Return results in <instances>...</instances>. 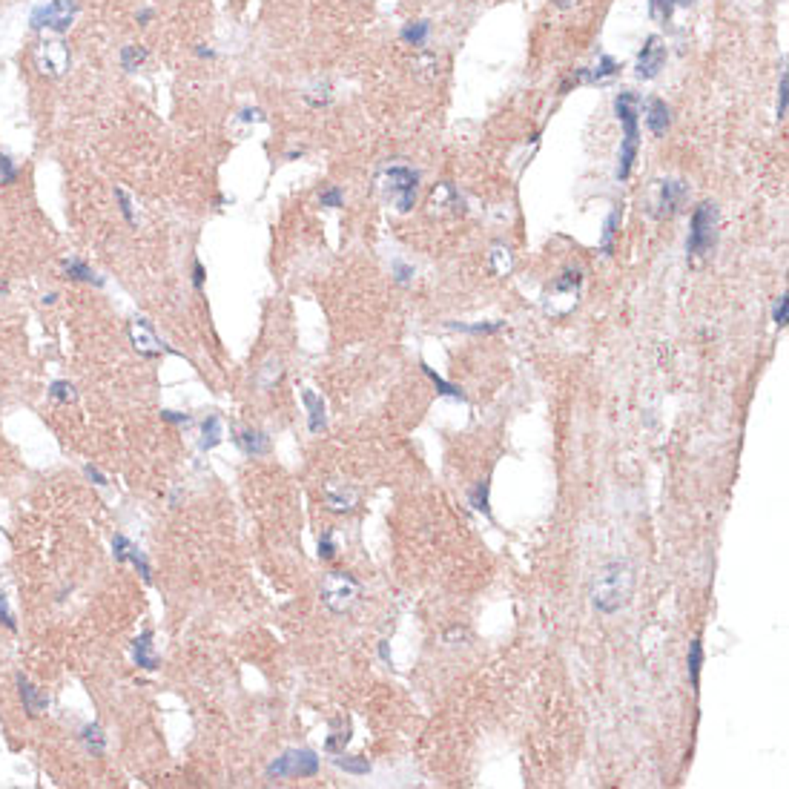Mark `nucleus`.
<instances>
[{"label": "nucleus", "mask_w": 789, "mask_h": 789, "mask_svg": "<svg viewBox=\"0 0 789 789\" xmlns=\"http://www.w3.org/2000/svg\"><path fill=\"white\" fill-rule=\"evenodd\" d=\"M69 46L61 40V38H46V40H40L38 43V49H35V63H38V69L43 72V75H49V78H61L63 72L69 69Z\"/></svg>", "instance_id": "nucleus-9"}, {"label": "nucleus", "mask_w": 789, "mask_h": 789, "mask_svg": "<svg viewBox=\"0 0 789 789\" xmlns=\"http://www.w3.org/2000/svg\"><path fill=\"white\" fill-rule=\"evenodd\" d=\"M63 273H66V279H72V281H95V284H104V279L95 276L92 267L86 265V261H81V258H66V261H63Z\"/></svg>", "instance_id": "nucleus-21"}, {"label": "nucleus", "mask_w": 789, "mask_h": 789, "mask_svg": "<svg viewBox=\"0 0 789 789\" xmlns=\"http://www.w3.org/2000/svg\"><path fill=\"white\" fill-rule=\"evenodd\" d=\"M491 270L497 276H508L514 270V258H511V250L506 244H494L491 247Z\"/></svg>", "instance_id": "nucleus-24"}, {"label": "nucleus", "mask_w": 789, "mask_h": 789, "mask_svg": "<svg viewBox=\"0 0 789 789\" xmlns=\"http://www.w3.org/2000/svg\"><path fill=\"white\" fill-rule=\"evenodd\" d=\"M617 61L611 58V55H600V61H597V66L594 69H588V72H583V78L586 81H591V84H603V81H609L611 75H617Z\"/></svg>", "instance_id": "nucleus-22"}, {"label": "nucleus", "mask_w": 789, "mask_h": 789, "mask_svg": "<svg viewBox=\"0 0 789 789\" xmlns=\"http://www.w3.org/2000/svg\"><path fill=\"white\" fill-rule=\"evenodd\" d=\"M0 620L9 626V629H15V620H12V614H9V609H6V597L0 594Z\"/></svg>", "instance_id": "nucleus-46"}, {"label": "nucleus", "mask_w": 789, "mask_h": 789, "mask_svg": "<svg viewBox=\"0 0 789 789\" xmlns=\"http://www.w3.org/2000/svg\"><path fill=\"white\" fill-rule=\"evenodd\" d=\"M663 63H666V46H663V40H660L657 35L646 38L643 49H640V55H637V63H634V75H637L640 81H652V78L660 75Z\"/></svg>", "instance_id": "nucleus-11"}, {"label": "nucleus", "mask_w": 789, "mask_h": 789, "mask_svg": "<svg viewBox=\"0 0 789 789\" xmlns=\"http://www.w3.org/2000/svg\"><path fill=\"white\" fill-rule=\"evenodd\" d=\"M84 471H86V476H89V480H92V483H95V485H101V488H104V485H107V476H104V474H101V471H98V468H92V465H86V468H84Z\"/></svg>", "instance_id": "nucleus-43"}, {"label": "nucleus", "mask_w": 789, "mask_h": 789, "mask_svg": "<svg viewBox=\"0 0 789 789\" xmlns=\"http://www.w3.org/2000/svg\"><path fill=\"white\" fill-rule=\"evenodd\" d=\"M717 207L712 201H703L692 212V224H689V238H686V253L689 256H703L714 247L717 238Z\"/></svg>", "instance_id": "nucleus-4"}, {"label": "nucleus", "mask_w": 789, "mask_h": 789, "mask_svg": "<svg viewBox=\"0 0 789 789\" xmlns=\"http://www.w3.org/2000/svg\"><path fill=\"white\" fill-rule=\"evenodd\" d=\"M422 373L434 382V385L439 388V393H445V396H453V399H465V393H462V388H457V385H451V382H445L439 373H434V368H428V365H422Z\"/></svg>", "instance_id": "nucleus-30"}, {"label": "nucleus", "mask_w": 789, "mask_h": 789, "mask_svg": "<svg viewBox=\"0 0 789 789\" xmlns=\"http://www.w3.org/2000/svg\"><path fill=\"white\" fill-rule=\"evenodd\" d=\"M786 89H789V78L786 72H781V84H778V118H786Z\"/></svg>", "instance_id": "nucleus-40"}, {"label": "nucleus", "mask_w": 789, "mask_h": 789, "mask_svg": "<svg viewBox=\"0 0 789 789\" xmlns=\"http://www.w3.org/2000/svg\"><path fill=\"white\" fill-rule=\"evenodd\" d=\"M302 402L307 408V428L310 434H319L325 428V399L316 391H302Z\"/></svg>", "instance_id": "nucleus-18"}, {"label": "nucleus", "mask_w": 789, "mask_h": 789, "mask_svg": "<svg viewBox=\"0 0 789 789\" xmlns=\"http://www.w3.org/2000/svg\"><path fill=\"white\" fill-rule=\"evenodd\" d=\"M428 35H430V23L428 20H414V23H408V26L402 29V40L408 46H425Z\"/></svg>", "instance_id": "nucleus-26"}, {"label": "nucleus", "mask_w": 789, "mask_h": 789, "mask_svg": "<svg viewBox=\"0 0 789 789\" xmlns=\"http://www.w3.org/2000/svg\"><path fill=\"white\" fill-rule=\"evenodd\" d=\"M319 557H322V560H333V557H336V545H333V534H330V531L319 540Z\"/></svg>", "instance_id": "nucleus-41"}, {"label": "nucleus", "mask_w": 789, "mask_h": 789, "mask_svg": "<svg viewBox=\"0 0 789 789\" xmlns=\"http://www.w3.org/2000/svg\"><path fill=\"white\" fill-rule=\"evenodd\" d=\"M150 20H153V12H150V9H141V12H138V23H141V26H147Z\"/></svg>", "instance_id": "nucleus-49"}, {"label": "nucleus", "mask_w": 789, "mask_h": 789, "mask_svg": "<svg viewBox=\"0 0 789 789\" xmlns=\"http://www.w3.org/2000/svg\"><path fill=\"white\" fill-rule=\"evenodd\" d=\"M379 657L385 660V663H393V657H391V649H388V640H382V643H379Z\"/></svg>", "instance_id": "nucleus-48"}, {"label": "nucleus", "mask_w": 789, "mask_h": 789, "mask_svg": "<svg viewBox=\"0 0 789 789\" xmlns=\"http://www.w3.org/2000/svg\"><path fill=\"white\" fill-rule=\"evenodd\" d=\"M112 554H115V560L118 563H132L138 571H141V577L143 580H153V568H150V563H147V557H143V552L135 545V542H130L124 534H115L112 537Z\"/></svg>", "instance_id": "nucleus-12"}, {"label": "nucleus", "mask_w": 789, "mask_h": 789, "mask_svg": "<svg viewBox=\"0 0 789 789\" xmlns=\"http://www.w3.org/2000/svg\"><path fill=\"white\" fill-rule=\"evenodd\" d=\"M130 339H132V345H135V350H138L141 356L173 353L170 347H166V345L158 339V333H155V327H153V322H150L147 316H135V319L130 322Z\"/></svg>", "instance_id": "nucleus-10"}, {"label": "nucleus", "mask_w": 789, "mask_h": 789, "mask_svg": "<svg viewBox=\"0 0 789 789\" xmlns=\"http://www.w3.org/2000/svg\"><path fill=\"white\" fill-rule=\"evenodd\" d=\"M81 740L86 744V749H89L92 755H104V749H107V737H104V732H101L98 724L84 726V729H81Z\"/></svg>", "instance_id": "nucleus-25"}, {"label": "nucleus", "mask_w": 789, "mask_h": 789, "mask_svg": "<svg viewBox=\"0 0 789 789\" xmlns=\"http://www.w3.org/2000/svg\"><path fill=\"white\" fill-rule=\"evenodd\" d=\"M689 680H692V686H701V666H703V643L701 640H692V646H689Z\"/></svg>", "instance_id": "nucleus-27"}, {"label": "nucleus", "mask_w": 789, "mask_h": 789, "mask_svg": "<svg viewBox=\"0 0 789 789\" xmlns=\"http://www.w3.org/2000/svg\"><path fill=\"white\" fill-rule=\"evenodd\" d=\"M17 181V166L9 155L0 153V184H15Z\"/></svg>", "instance_id": "nucleus-37"}, {"label": "nucleus", "mask_w": 789, "mask_h": 789, "mask_svg": "<svg viewBox=\"0 0 789 789\" xmlns=\"http://www.w3.org/2000/svg\"><path fill=\"white\" fill-rule=\"evenodd\" d=\"M428 207L434 215H445V212H460L462 207V198L460 193L453 189L451 184H437L434 189H430V198H428Z\"/></svg>", "instance_id": "nucleus-14"}, {"label": "nucleus", "mask_w": 789, "mask_h": 789, "mask_svg": "<svg viewBox=\"0 0 789 789\" xmlns=\"http://www.w3.org/2000/svg\"><path fill=\"white\" fill-rule=\"evenodd\" d=\"M147 55H150V52L143 49V46H132V43H130V46H124V49H121V66H124L127 72H135L143 61H147Z\"/></svg>", "instance_id": "nucleus-29"}, {"label": "nucleus", "mask_w": 789, "mask_h": 789, "mask_svg": "<svg viewBox=\"0 0 789 789\" xmlns=\"http://www.w3.org/2000/svg\"><path fill=\"white\" fill-rule=\"evenodd\" d=\"M577 287H580V273H563L552 290L545 293V313L548 316H565L568 310L577 304Z\"/></svg>", "instance_id": "nucleus-8"}, {"label": "nucleus", "mask_w": 789, "mask_h": 789, "mask_svg": "<svg viewBox=\"0 0 789 789\" xmlns=\"http://www.w3.org/2000/svg\"><path fill=\"white\" fill-rule=\"evenodd\" d=\"M198 58H215V52H212V49H204V46H201V49H198Z\"/></svg>", "instance_id": "nucleus-50"}, {"label": "nucleus", "mask_w": 789, "mask_h": 789, "mask_svg": "<svg viewBox=\"0 0 789 789\" xmlns=\"http://www.w3.org/2000/svg\"><path fill=\"white\" fill-rule=\"evenodd\" d=\"M692 0H652V12L657 17H669L675 12V6H689Z\"/></svg>", "instance_id": "nucleus-35"}, {"label": "nucleus", "mask_w": 789, "mask_h": 789, "mask_svg": "<svg viewBox=\"0 0 789 789\" xmlns=\"http://www.w3.org/2000/svg\"><path fill=\"white\" fill-rule=\"evenodd\" d=\"M319 772V758L310 749H287L267 767V778H313Z\"/></svg>", "instance_id": "nucleus-6"}, {"label": "nucleus", "mask_w": 789, "mask_h": 789, "mask_svg": "<svg viewBox=\"0 0 789 789\" xmlns=\"http://www.w3.org/2000/svg\"><path fill=\"white\" fill-rule=\"evenodd\" d=\"M393 279H396L399 284H408V281L414 279V267L402 265V261H393Z\"/></svg>", "instance_id": "nucleus-42"}, {"label": "nucleus", "mask_w": 789, "mask_h": 789, "mask_svg": "<svg viewBox=\"0 0 789 789\" xmlns=\"http://www.w3.org/2000/svg\"><path fill=\"white\" fill-rule=\"evenodd\" d=\"M161 419H166V422H173V425H187L189 422V416L187 414H175V411H161Z\"/></svg>", "instance_id": "nucleus-44"}, {"label": "nucleus", "mask_w": 789, "mask_h": 789, "mask_svg": "<svg viewBox=\"0 0 789 789\" xmlns=\"http://www.w3.org/2000/svg\"><path fill=\"white\" fill-rule=\"evenodd\" d=\"M333 763H336L339 770L350 772V775H368V772H370V763H368V758H356V755H342V752H336V758H333Z\"/></svg>", "instance_id": "nucleus-28"}, {"label": "nucleus", "mask_w": 789, "mask_h": 789, "mask_svg": "<svg viewBox=\"0 0 789 789\" xmlns=\"http://www.w3.org/2000/svg\"><path fill=\"white\" fill-rule=\"evenodd\" d=\"M686 198V184L683 181H660L657 189V215L666 219V215H675L680 210Z\"/></svg>", "instance_id": "nucleus-13"}, {"label": "nucleus", "mask_w": 789, "mask_h": 789, "mask_svg": "<svg viewBox=\"0 0 789 789\" xmlns=\"http://www.w3.org/2000/svg\"><path fill=\"white\" fill-rule=\"evenodd\" d=\"M614 112L617 121L623 124V147H620V164H617V181H626L632 175V166L637 158V147H640V95L634 92H620L614 98Z\"/></svg>", "instance_id": "nucleus-2"}, {"label": "nucleus", "mask_w": 789, "mask_h": 789, "mask_svg": "<svg viewBox=\"0 0 789 789\" xmlns=\"http://www.w3.org/2000/svg\"><path fill=\"white\" fill-rule=\"evenodd\" d=\"M448 327L462 330V333H497V330H502L506 325H502V322H494V325H460V322H451Z\"/></svg>", "instance_id": "nucleus-38"}, {"label": "nucleus", "mask_w": 789, "mask_h": 789, "mask_svg": "<svg viewBox=\"0 0 789 789\" xmlns=\"http://www.w3.org/2000/svg\"><path fill=\"white\" fill-rule=\"evenodd\" d=\"M115 198H118V204H121V215L130 221V224H135V215H132V201H130V196L124 193L121 187H115Z\"/></svg>", "instance_id": "nucleus-39"}, {"label": "nucleus", "mask_w": 789, "mask_h": 789, "mask_svg": "<svg viewBox=\"0 0 789 789\" xmlns=\"http://www.w3.org/2000/svg\"><path fill=\"white\" fill-rule=\"evenodd\" d=\"M193 284H196V290H201V287H204V265H201V261H196V265H193Z\"/></svg>", "instance_id": "nucleus-45"}, {"label": "nucleus", "mask_w": 789, "mask_h": 789, "mask_svg": "<svg viewBox=\"0 0 789 789\" xmlns=\"http://www.w3.org/2000/svg\"><path fill=\"white\" fill-rule=\"evenodd\" d=\"M617 221H620V210H611L609 219H606V227H603V253L609 256L614 250V233H617Z\"/></svg>", "instance_id": "nucleus-32"}, {"label": "nucleus", "mask_w": 789, "mask_h": 789, "mask_svg": "<svg viewBox=\"0 0 789 789\" xmlns=\"http://www.w3.org/2000/svg\"><path fill=\"white\" fill-rule=\"evenodd\" d=\"M786 319H789V296L781 293L778 302H775V307H772V322H775L778 327H786Z\"/></svg>", "instance_id": "nucleus-36"}, {"label": "nucleus", "mask_w": 789, "mask_h": 789, "mask_svg": "<svg viewBox=\"0 0 789 789\" xmlns=\"http://www.w3.org/2000/svg\"><path fill=\"white\" fill-rule=\"evenodd\" d=\"M221 437H224V425H221V416H207L204 419V425H201V448L204 451H212L215 445L221 442Z\"/></svg>", "instance_id": "nucleus-20"}, {"label": "nucleus", "mask_w": 789, "mask_h": 789, "mask_svg": "<svg viewBox=\"0 0 789 789\" xmlns=\"http://www.w3.org/2000/svg\"><path fill=\"white\" fill-rule=\"evenodd\" d=\"M78 15V3L75 0H52L46 6L32 9L29 26L32 29H52V32H66L72 26V20Z\"/></svg>", "instance_id": "nucleus-7"}, {"label": "nucleus", "mask_w": 789, "mask_h": 789, "mask_svg": "<svg viewBox=\"0 0 789 789\" xmlns=\"http://www.w3.org/2000/svg\"><path fill=\"white\" fill-rule=\"evenodd\" d=\"M634 583H637V574H634L632 563H626V560L606 563L600 571H597L594 586H591L594 609L600 614H617L620 609H626L632 603Z\"/></svg>", "instance_id": "nucleus-1"}, {"label": "nucleus", "mask_w": 789, "mask_h": 789, "mask_svg": "<svg viewBox=\"0 0 789 789\" xmlns=\"http://www.w3.org/2000/svg\"><path fill=\"white\" fill-rule=\"evenodd\" d=\"M356 506V494L353 491H345V488H330L327 491V508L336 511V514H345V511H353Z\"/></svg>", "instance_id": "nucleus-23"}, {"label": "nucleus", "mask_w": 789, "mask_h": 789, "mask_svg": "<svg viewBox=\"0 0 789 789\" xmlns=\"http://www.w3.org/2000/svg\"><path fill=\"white\" fill-rule=\"evenodd\" d=\"M319 204H322V207H327V210H339V207L345 204L342 189H339V187H327L325 193L319 196Z\"/></svg>", "instance_id": "nucleus-34"}, {"label": "nucleus", "mask_w": 789, "mask_h": 789, "mask_svg": "<svg viewBox=\"0 0 789 789\" xmlns=\"http://www.w3.org/2000/svg\"><path fill=\"white\" fill-rule=\"evenodd\" d=\"M132 660H135L141 669H147V672L158 669V657H155V652H153V632H150V629L141 632V634L132 640Z\"/></svg>", "instance_id": "nucleus-17"}, {"label": "nucleus", "mask_w": 789, "mask_h": 789, "mask_svg": "<svg viewBox=\"0 0 789 789\" xmlns=\"http://www.w3.org/2000/svg\"><path fill=\"white\" fill-rule=\"evenodd\" d=\"M49 396L52 399H58V402H75V388L69 385V382H63V379H58V382H52L49 385Z\"/></svg>", "instance_id": "nucleus-33"}, {"label": "nucleus", "mask_w": 789, "mask_h": 789, "mask_svg": "<svg viewBox=\"0 0 789 789\" xmlns=\"http://www.w3.org/2000/svg\"><path fill=\"white\" fill-rule=\"evenodd\" d=\"M646 127H649V132L655 138H663L666 130L672 127V112H669L666 101L660 98H649L646 101Z\"/></svg>", "instance_id": "nucleus-15"}, {"label": "nucleus", "mask_w": 789, "mask_h": 789, "mask_svg": "<svg viewBox=\"0 0 789 789\" xmlns=\"http://www.w3.org/2000/svg\"><path fill=\"white\" fill-rule=\"evenodd\" d=\"M471 506L476 511H483L485 517H491V506H488V480H480L471 491Z\"/></svg>", "instance_id": "nucleus-31"}, {"label": "nucleus", "mask_w": 789, "mask_h": 789, "mask_svg": "<svg viewBox=\"0 0 789 789\" xmlns=\"http://www.w3.org/2000/svg\"><path fill=\"white\" fill-rule=\"evenodd\" d=\"M416 187H419V173H414L411 166H388L385 173H382V189H385V196L391 198V204L399 210V212H408L416 201Z\"/></svg>", "instance_id": "nucleus-5"}, {"label": "nucleus", "mask_w": 789, "mask_h": 789, "mask_svg": "<svg viewBox=\"0 0 789 789\" xmlns=\"http://www.w3.org/2000/svg\"><path fill=\"white\" fill-rule=\"evenodd\" d=\"M238 445H242V451L247 453V457H265V453L270 451V437L265 434V430H244V434L238 437Z\"/></svg>", "instance_id": "nucleus-19"}, {"label": "nucleus", "mask_w": 789, "mask_h": 789, "mask_svg": "<svg viewBox=\"0 0 789 789\" xmlns=\"http://www.w3.org/2000/svg\"><path fill=\"white\" fill-rule=\"evenodd\" d=\"M242 121H265L261 109H242Z\"/></svg>", "instance_id": "nucleus-47"}, {"label": "nucleus", "mask_w": 789, "mask_h": 789, "mask_svg": "<svg viewBox=\"0 0 789 789\" xmlns=\"http://www.w3.org/2000/svg\"><path fill=\"white\" fill-rule=\"evenodd\" d=\"M17 689H20V701H23V709H26L29 717H40L46 709H49V698L43 695V692H38V686L29 683V678L17 675Z\"/></svg>", "instance_id": "nucleus-16"}, {"label": "nucleus", "mask_w": 789, "mask_h": 789, "mask_svg": "<svg viewBox=\"0 0 789 789\" xmlns=\"http://www.w3.org/2000/svg\"><path fill=\"white\" fill-rule=\"evenodd\" d=\"M359 594H362V586H359V580L347 571H330L322 583V603L333 614L350 611L359 603Z\"/></svg>", "instance_id": "nucleus-3"}]
</instances>
